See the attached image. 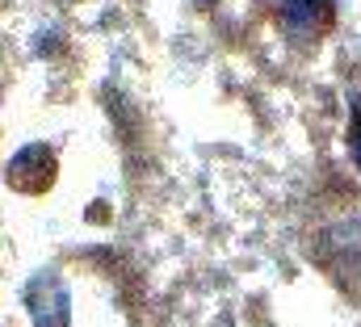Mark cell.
<instances>
[{
	"label": "cell",
	"instance_id": "3957f363",
	"mask_svg": "<svg viewBox=\"0 0 361 327\" xmlns=\"http://www.w3.org/2000/svg\"><path fill=\"white\" fill-rule=\"evenodd\" d=\"M349 152L361 168V97H353V122H349Z\"/></svg>",
	"mask_w": 361,
	"mask_h": 327
},
{
	"label": "cell",
	"instance_id": "6da1fadb",
	"mask_svg": "<svg viewBox=\"0 0 361 327\" xmlns=\"http://www.w3.org/2000/svg\"><path fill=\"white\" fill-rule=\"evenodd\" d=\"M51 176H55V160H51L47 147H25L17 160L8 164V180H13L21 193H38V189H47Z\"/></svg>",
	"mask_w": 361,
	"mask_h": 327
},
{
	"label": "cell",
	"instance_id": "7a4b0ae2",
	"mask_svg": "<svg viewBox=\"0 0 361 327\" xmlns=\"http://www.w3.org/2000/svg\"><path fill=\"white\" fill-rule=\"evenodd\" d=\"M281 13L294 30H307V34H319L332 25V0H281Z\"/></svg>",
	"mask_w": 361,
	"mask_h": 327
}]
</instances>
